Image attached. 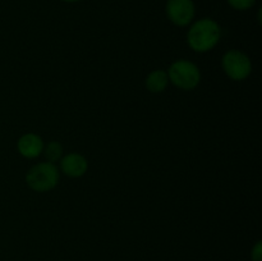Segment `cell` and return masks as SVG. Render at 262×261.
Wrapping results in <instances>:
<instances>
[{"mask_svg":"<svg viewBox=\"0 0 262 261\" xmlns=\"http://www.w3.org/2000/svg\"><path fill=\"white\" fill-rule=\"evenodd\" d=\"M222 37V30L217 22L211 18H204L191 26L187 33V42L192 50L206 53L216 46Z\"/></svg>","mask_w":262,"mask_h":261,"instance_id":"6da1fadb","label":"cell"},{"mask_svg":"<svg viewBox=\"0 0 262 261\" xmlns=\"http://www.w3.org/2000/svg\"><path fill=\"white\" fill-rule=\"evenodd\" d=\"M28 187L36 192H48L55 188L59 182V171L53 163H40L32 166L26 176Z\"/></svg>","mask_w":262,"mask_h":261,"instance_id":"7a4b0ae2","label":"cell"},{"mask_svg":"<svg viewBox=\"0 0 262 261\" xmlns=\"http://www.w3.org/2000/svg\"><path fill=\"white\" fill-rule=\"evenodd\" d=\"M169 81L181 90H193L201 81V73L196 64L188 60H177L169 67Z\"/></svg>","mask_w":262,"mask_h":261,"instance_id":"3957f363","label":"cell"},{"mask_svg":"<svg viewBox=\"0 0 262 261\" xmlns=\"http://www.w3.org/2000/svg\"><path fill=\"white\" fill-rule=\"evenodd\" d=\"M223 68L233 81H243L252 72L250 58L239 50H229L223 56Z\"/></svg>","mask_w":262,"mask_h":261,"instance_id":"277c9868","label":"cell"},{"mask_svg":"<svg viewBox=\"0 0 262 261\" xmlns=\"http://www.w3.org/2000/svg\"><path fill=\"white\" fill-rule=\"evenodd\" d=\"M165 10L171 23L184 27L193 20L196 8L192 0H168Z\"/></svg>","mask_w":262,"mask_h":261,"instance_id":"5b68a950","label":"cell"},{"mask_svg":"<svg viewBox=\"0 0 262 261\" xmlns=\"http://www.w3.org/2000/svg\"><path fill=\"white\" fill-rule=\"evenodd\" d=\"M89 168L86 158L81 154H68L64 156L60 161V169L66 176L72 177V178H79L83 176Z\"/></svg>","mask_w":262,"mask_h":261,"instance_id":"8992f818","label":"cell"},{"mask_svg":"<svg viewBox=\"0 0 262 261\" xmlns=\"http://www.w3.org/2000/svg\"><path fill=\"white\" fill-rule=\"evenodd\" d=\"M18 151L27 159H35L43 151V142L40 136L35 133H26L18 140Z\"/></svg>","mask_w":262,"mask_h":261,"instance_id":"52a82bcc","label":"cell"},{"mask_svg":"<svg viewBox=\"0 0 262 261\" xmlns=\"http://www.w3.org/2000/svg\"><path fill=\"white\" fill-rule=\"evenodd\" d=\"M168 73L164 71H160V69H156V71L151 72L147 76V78H146V87H147L148 91L154 92V94L163 92L168 87Z\"/></svg>","mask_w":262,"mask_h":261,"instance_id":"ba28073f","label":"cell"},{"mask_svg":"<svg viewBox=\"0 0 262 261\" xmlns=\"http://www.w3.org/2000/svg\"><path fill=\"white\" fill-rule=\"evenodd\" d=\"M43 153H45V156L49 163L54 164L63 155V147H61V145L58 141H51V142L48 143L46 147H43Z\"/></svg>","mask_w":262,"mask_h":261,"instance_id":"9c48e42d","label":"cell"},{"mask_svg":"<svg viewBox=\"0 0 262 261\" xmlns=\"http://www.w3.org/2000/svg\"><path fill=\"white\" fill-rule=\"evenodd\" d=\"M256 0H228V4L237 10H247L255 5Z\"/></svg>","mask_w":262,"mask_h":261,"instance_id":"30bf717a","label":"cell"},{"mask_svg":"<svg viewBox=\"0 0 262 261\" xmlns=\"http://www.w3.org/2000/svg\"><path fill=\"white\" fill-rule=\"evenodd\" d=\"M252 261H262V245L261 242L256 243L255 247L252 248V253H251Z\"/></svg>","mask_w":262,"mask_h":261,"instance_id":"8fae6325","label":"cell"},{"mask_svg":"<svg viewBox=\"0 0 262 261\" xmlns=\"http://www.w3.org/2000/svg\"><path fill=\"white\" fill-rule=\"evenodd\" d=\"M63 2H66V3H76V2H79V0H63Z\"/></svg>","mask_w":262,"mask_h":261,"instance_id":"7c38bea8","label":"cell"}]
</instances>
